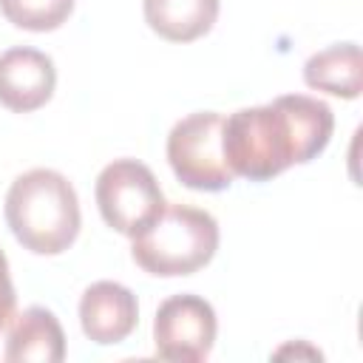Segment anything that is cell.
<instances>
[{
    "instance_id": "obj_7",
    "label": "cell",
    "mask_w": 363,
    "mask_h": 363,
    "mask_svg": "<svg viewBox=\"0 0 363 363\" xmlns=\"http://www.w3.org/2000/svg\"><path fill=\"white\" fill-rule=\"evenodd\" d=\"M57 88L54 60L28 45H14L0 54V105L11 113L43 108Z\"/></svg>"
},
{
    "instance_id": "obj_9",
    "label": "cell",
    "mask_w": 363,
    "mask_h": 363,
    "mask_svg": "<svg viewBox=\"0 0 363 363\" xmlns=\"http://www.w3.org/2000/svg\"><path fill=\"white\" fill-rule=\"evenodd\" d=\"M65 357V332L45 306L23 309L6 337V360L11 363H60Z\"/></svg>"
},
{
    "instance_id": "obj_12",
    "label": "cell",
    "mask_w": 363,
    "mask_h": 363,
    "mask_svg": "<svg viewBox=\"0 0 363 363\" xmlns=\"http://www.w3.org/2000/svg\"><path fill=\"white\" fill-rule=\"evenodd\" d=\"M77 0H0V14L23 31H54L60 28Z\"/></svg>"
},
{
    "instance_id": "obj_13",
    "label": "cell",
    "mask_w": 363,
    "mask_h": 363,
    "mask_svg": "<svg viewBox=\"0 0 363 363\" xmlns=\"http://www.w3.org/2000/svg\"><path fill=\"white\" fill-rule=\"evenodd\" d=\"M14 303H17V295H14V284H11V272H9V258L0 250V332L11 323Z\"/></svg>"
},
{
    "instance_id": "obj_6",
    "label": "cell",
    "mask_w": 363,
    "mask_h": 363,
    "mask_svg": "<svg viewBox=\"0 0 363 363\" xmlns=\"http://www.w3.org/2000/svg\"><path fill=\"white\" fill-rule=\"evenodd\" d=\"M218 320L210 301L193 292L170 295L159 303L153 318L156 354L176 363H199L210 357L216 343Z\"/></svg>"
},
{
    "instance_id": "obj_11",
    "label": "cell",
    "mask_w": 363,
    "mask_h": 363,
    "mask_svg": "<svg viewBox=\"0 0 363 363\" xmlns=\"http://www.w3.org/2000/svg\"><path fill=\"white\" fill-rule=\"evenodd\" d=\"M303 82L340 99H357L363 91V57L357 43H335L303 62Z\"/></svg>"
},
{
    "instance_id": "obj_1",
    "label": "cell",
    "mask_w": 363,
    "mask_h": 363,
    "mask_svg": "<svg viewBox=\"0 0 363 363\" xmlns=\"http://www.w3.org/2000/svg\"><path fill=\"white\" fill-rule=\"evenodd\" d=\"M335 130L332 108L306 94H284L267 105L238 108L221 125V150L233 176L269 182L292 164L318 159Z\"/></svg>"
},
{
    "instance_id": "obj_10",
    "label": "cell",
    "mask_w": 363,
    "mask_h": 363,
    "mask_svg": "<svg viewBox=\"0 0 363 363\" xmlns=\"http://www.w3.org/2000/svg\"><path fill=\"white\" fill-rule=\"evenodd\" d=\"M221 0H142L145 23L167 43H193L218 20Z\"/></svg>"
},
{
    "instance_id": "obj_2",
    "label": "cell",
    "mask_w": 363,
    "mask_h": 363,
    "mask_svg": "<svg viewBox=\"0 0 363 363\" xmlns=\"http://www.w3.org/2000/svg\"><path fill=\"white\" fill-rule=\"evenodd\" d=\"M3 213L11 235L34 255L65 252L82 227L74 184L51 167L20 173L6 193Z\"/></svg>"
},
{
    "instance_id": "obj_8",
    "label": "cell",
    "mask_w": 363,
    "mask_h": 363,
    "mask_svg": "<svg viewBox=\"0 0 363 363\" xmlns=\"http://www.w3.org/2000/svg\"><path fill=\"white\" fill-rule=\"evenodd\" d=\"M139 323L136 295L119 281H96L79 298V326L96 346L122 343Z\"/></svg>"
},
{
    "instance_id": "obj_4",
    "label": "cell",
    "mask_w": 363,
    "mask_h": 363,
    "mask_svg": "<svg viewBox=\"0 0 363 363\" xmlns=\"http://www.w3.org/2000/svg\"><path fill=\"white\" fill-rule=\"evenodd\" d=\"M221 125L218 111H196L179 119L167 133V162L173 176L201 193H218L233 184V170L224 162L221 150Z\"/></svg>"
},
{
    "instance_id": "obj_5",
    "label": "cell",
    "mask_w": 363,
    "mask_h": 363,
    "mask_svg": "<svg viewBox=\"0 0 363 363\" xmlns=\"http://www.w3.org/2000/svg\"><path fill=\"white\" fill-rule=\"evenodd\" d=\"M94 196L102 221L128 238L167 204L153 170L139 159H113L105 164L96 176Z\"/></svg>"
},
{
    "instance_id": "obj_3",
    "label": "cell",
    "mask_w": 363,
    "mask_h": 363,
    "mask_svg": "<svg viewBox=\"0 0 363 363\" xmlns=\"http://www.w3.org/2000/svg\"><path fill=\"white\" fill-rule=\"evenodd\" d=\"M218 221L190 204H164L136 235L133 261L156 278H182L204 269L218 250Z\"/></svg>"
}]
</instances>
